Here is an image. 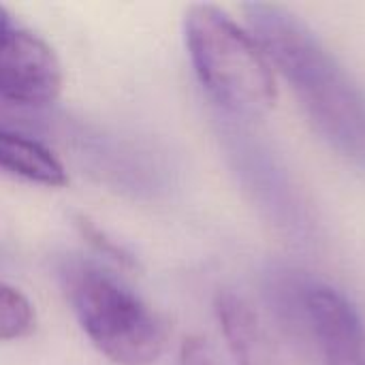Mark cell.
Returning <instances> with one entry per match:
<instances>
[{"instance_id":"cell-4","label":"cell","mask_w":365,"mask_h":365,"mask_svg":"<svg viewBox=\"0 0 365 365\" xmlns=\"http://www.w3.org/2000/svg\"><path fill=\"white\" fill-rule=\"evenodd\" d=\"M64 75L56 51L0 4V98L24 107L51 105Z\"/></svg>"},{"instance_id":"cell-5","label":"cell","mask_w":365,"mask_h":365,"mask_svg":"<svg viewBox=\"0 0 365 365\" xmlns=\"http://www.w3.org/2000/svg\"><path fill=\"white\" fill-rule=\"evenodd\" d=\"M306 323L323 365H365L364 319L342 291L312 278L306 293Z\"/></svg>"},{"instance_id":"cell-1","label":"cell","mask_w":365,"mask_h":365,"mask_svg":"<svg viewBox=\"0 0 365 365\" xmlns=\"http://www.w3.org/2000/svg\"><path fill=\"white\" fill-rule=\"evenodd\" d=\"M242 9L248 30L274 71L284 77L321 139L365 171V92L357 79L287 6L248 2Z\"/></svg>"},{"instance_id":"cell-11","label":"cell","mask_w":365,"mask_h":365,"mask_svg":"<svg viewBox=\"0 0 365 365\" xmlns=\"http://www.w3.org/2000/svg\"><path fill=\"white\" fill-rule=\"evenodd\" d=\"M180 365H222L212 344L201 336H190L182 342Z\"/></svg>"},{"instance_id":"cell-10","label":"cell","mask_w":365,"mask_h":365,"mask_svg":"<svg viewBox=\"0 0 365 365\" xmlns=\"http://www.w3.org/2000/svg\"><path fill=\"white\" fill-rule=\"evenodd\" d=\"M75 227L81 233V237L103 257L120 263L122 267H137V259L115 240H111L101 227H96L92 220H88L86 216H75Z\"/></svg>"},{"instance_id":"cell-3","label":"cell","mask_w":365,"mask_h":365,"mask_svg":"<svg viewBox=\"0 0 365 365\" xmlns=\"http://www.w3.org/2000/svg\"><path fill=\"white\" fill-rule=\"evenodd\" d=\"M64 295L94 349L115 365H152L165 353V321L115 274L86 259L60 267Z\"/></svg>"},{"instance_id":"cell-9","label":"cell","mask_w":365,"mask_h":365,"mask_svg":"<svg viewBox=\"0 0 365 365\" xmlns=\"http://www.w3.org/2000/svg\"><path fill=\"white\" fill-rule=\"evenodd\" d=\"M34 321V308L28 297L15 287L0 282V342L30 336Z\"/></svg>"},{"instance_id":"cell-7","label":"cell","mask_w":365,"mask_h":365,"mask_svg":"<svg viewBox=\"0 0 365 365\" xmlns=\"http://www.w3.org/2000/svg\"><path fill=\"white\" fill-rule=\"evenodd\" d=\"M0 171L47 188L68 182L64 165L47 145L6 126H0Z\"/></svg>"},{"instance_id":"cell-6","label":"cell","mask_w":365,"mask_h":365,"mask_svg":"<svg viewBox=\"0 0 365 365\" xmlns=\"http://www.w3.org/2000/svg\"><path fill=\"white\" fill-rule=\"evenodd\" d=\"M216 319L237 365H282L257 310L237 293L220 291L216 295Z\"/></svg>"},{"instance_id":"cell-2","label":"cell","mask_w":365,"mask_h":365,"mask_svg":"<svg viewBox=\"0 0 365 365\" xmlns=\"http://www.w3.org/2000/svg\"><path fill=\"white\" fill-rule=\"evenodd\" d=\"M184 41L203 90L231 115L255 120L276 105V71L255 34L216 4H192Z\"/></svg>"},{"instance_id":"cell-8","label":"cell","mask_w":365,"mask_h":365,"mask_svg":"<svg viewBox=\"0 0 365 365\" xmlns=\"http://www.w3.org/2000/svg\"><path fill=\"white\" fill-rule=\"evenodd\" d=\"M312 278L293 267L278 265L265 274L263 295L274 319L280 323L287 336L297 342H308V323H306V293Z\"/></svg>"}]
</instances>
